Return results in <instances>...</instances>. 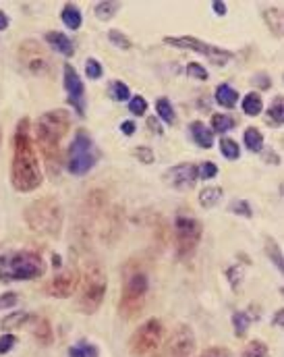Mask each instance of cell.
Listing matches in <instances>:
<instances>
[{"instance_id": "obj_50", "label": "cell", "mask_w": 284, "mask_h": 357, "mask_svg": "<svg viewBox=\"0 0 284 357\" xmlns=\"http://www.w3.org/2000/svg\"><path fill=\"white\" fill-rule=\"evenodd\" d=\"M120 131H123L125 135H133V133L137 131V125H135L133 121H123V123H120Z\"/></svg>"}, {"instance_id": "obj_43", "label": "cell", "mask_w": 284, "mask_h": 357, "mask_svg": "<svg viewBox=\"0 0 284 357\" xmlns=\"http://www.w3.org/2000/svg\"><path fill=\"white\" fill-rule=\"evenodd\" d=\"M216 175H218V167L214 162H201L197 167V177L203 178V181H210V178L216 177Z\"/></svg>"}, {"instance_id": "obj_53", "label": "cell", "mask_w": 284, "mask_h": 357, "mask_svg": "<svg viewBox=\"0 0 284 357\" xmlns=\"http://www.w3.org/2000/svg\"><path fill=\"white\" fill-rule=\"evenodd\" d=\"M272 322H274V324H276L278 328H283V324H284V312H283V310H278V312H276V316H274V320H272Z\"/></svg>"}, {"instance_id": "obj_4", "label": "cell", "mask_w": 284, "mask_h": 357, "mask_svg": "<svg viewBox=\"0 0 284 357\" xmlns=\"http://www.w3.org/2000/svg\"><path fill=\"white\" fill-rule=\"evenodd\" d=\"M23 218L36 235L56 239L63 231L65 210H63V204L58 202V197L42 195V197L33 199L31 204H27V208L23 210Z\"/></svg>"}, {"instance_id": "obj_44", "label": "cell", "mask_w": 284, "mask_h": 357, "mask_svg": "<svg viewBox=\"0 0 284 357\" xmlns=\"http://www.w3.org/2000/svg\"><path fill=\"white\" fill-rule=\"evenodd\" d=\"M187 73H189L193 79H197V82H207V79H210L205 67L199 65V63H189V65H187Z\"/></svg>"}, {"instance_id": "obj_19", "label": "cell", "mask_w": 284, "mask_h": 357, "mask_svg": "<svg viewBox=\"0 0 284 357\" xmlns=\"http://www.w3.org/2000/svg\"><path fill=\"white\" fill-rule=\"evenodd\" d=\"M44 42H46L54 52H58V54H63V56H67V59L75 54V44H73V40H71L69 36H65L63 31H48L46 38H44Z\"/></svg>"}, {"instance_id": "obj_30", "label": "cell", "mask_w": 284, "mask_h": 357, "mask_svg": "<svg viewBox=\"0 0 284 357\" xmlns=\"http://www.w3.org/2000/svg\"><path fill=\"white\" fill-rule=\"evenodd\" d=\"M230 129H235V119L224 114V112H216L212 114V133H220L224 137V133H228Z\"/></svg>"}, {"instance_id": "obj_31", "label": "cell", "mask_w": 284, "mask_h": 357, "mask_svg": "<svg viewBox=\"0 0 284 357\" xmlns=\"http://www.w3.org/2000/svg\"><path fill=\"white\" fill-rule=\"evenodd\" d=\"M156 112H158V119H162L166 125H173L177 121V114H175V106L168 98H158L156 100Z\"/></svg>"}, {"instance_id": "obj_18", "label": "cell", "mask_w": 284, "mask_h": 357, "mask_svg": "<svg viewBox=\"0 0 284 357\" xmlns=\"http://www.w3.org/2000/svg\"><path fill=\"white\" fill-rule=\"evenodd\" d=\"M262 316V310L260 305H249L247 310H241V312H235L230 322H232V331H235V337L237 339H243L247 337V331L251 328V324L255 320H260Z\"/></svg>"}, {"instance_id": "obj_49", "label": "cell", "mask_w": 284, "mask_h": 357, "mask_svg": "<svg viewBox=\"0 0 284 357\" xmlns=\"http://www.w3.org/2000/svg\"><path fill=\"white\" fill-rule=\"evenodd\" d=\"M148 129H150L152 133H156V135H162V133H164V129H162L158 116H150V119H148Z\"/></svg>"}, {"instance_id": "obj_7", "label": "cell", "mask_w": 284, "mask_h": 357, "mask_svg": "<svg viewBox=\"0 0 284 357\" xmlns=\"http://www.w3.org/2000/svg\"><path fill=\"white\" fill-rule=\"evenodd\" d=\"M95 162H97V156H95L92 135L86 129H77L65 156L67 171L75 177H86L94 169Z\"/></svg>"}, {"instance_id": "obj_36", "label": "cell", "mask_w": 284, "mask_h": 357, "mask_svg": "<svg viewBox=\"0 0 284 357\" xmlns=\"http://www.w3.org/2000/svg\"><path fill=\"white\" fill-rule=\"evenodd\" d=\"M220 152H222L224 158L237 160V158L241 156V146H239L235 139H230V137H222V139H220Z\"/></svg>"}, {"instance_id": "obj_16", "label": "cell", "mask_w": 284, "mask_h": 357, "mask_svg": "<svg viewBox=\"0 0 284 357\" xmlns=\"http://www.w3.org/2000/svg\"><path fill=\"white\" fill-rule=\"evenodd\" d=\"M102 225L100 227V239L104 243H114L120 233H123V225H125V218H123V210L120 206H112L104 212V216L100 218Z\"/></svg>"}, {"instance_id": "obj_48", "label": "cell", "mask_w": 284, "mask_h": 357, "mask_svg": "<svg viewBox=\"0 0 284 357\" xmlns=\"http://www.w3.org/2000/svg\"><path fill=\"white\" fill-rule=\"evenodd\" d=\"M251 84L258 86V89H270L272 79H270L268 73H255V77H251Z\"/></svg>"}, {"instance_id": "obj_6", "label": "cell", "mask_w": 284, "mask_h": 357, "mask_svg": "<svg viewBox=\"0 0 284 357\" xmlns=\"http://www.w3.org/2000/svg\"><path fill=\"white\" fill-rule=\"evenodd\" d=\"M108 291V278L104 268L100 266L97 262H90L88 266L84 268L81 276H79V284H77V297H75V307L77 312L92 316L95 314L106 297Z\"/></svg>"}, {"instance_id": "obj_39", "label": "cell", "mask_w": 284, "mask_h": 357, "mask_svg": "<svg viewBox=\"0 0 284 357\" xmlns=\"http://www.w3.org/2000/svg\"><path fill=\"white\" fill-rule=\"evenodd\" d=\"M129 110L135 116H143L148 112V100L143 96H131L129 100Z\"/></svg>"}, {"instance_id": "obj_8", "label": "cell", "mask_w": 284, "mask_h": 357, "mask_svg": "<svg viewBox=\"0 0 284 357\" xmlns=\"http://www.w3.org/2000/svg\"><path fill=\"white\" fill-rule=\"evenodd\" d=\"M164 341V324L160 318H148L129 337V356L152 357Z\"/></svg>"}, {"instance_id": "obj_2", "label": "cell", "mask_w": 284, "mask_h": 357, "mask_svg": "<svg viewBox=\"0 0 284 357\" xmlns=\"http://www.w3.org/2000/svg\"><path fill=\"white\" fill-rule=\"evenodd\" d=\"M71 123H73V119H71L69 110L54 108V110H48V112L40 114L36 125H33V131H31L33 144L40 148L46 171L52 178L61 177V173H63L65 158H63V152H61V142L69 133Z\"/></svg>"}, {"instance_id": "obj_11", "label": "cell", "mask_w": 284, "mask_h": 357, "mask_svg": "<svg viewBox=\"0 0 284 357\" xmlns=\"http://www.w3.org/2000/svg\"><path fill=\"white\" fill-rule=\"evenodd\" d=\"M164 44L175 46V48H181V50L197 52V54L205 56L216 67H224V65H228L235 59V52L224 50V48H218L214 44H207V42H203V40H199L195 36H166L164 38Z\"/></svg>"}, {"instance_id": "obj_22", "label": "cell", "mask_w": 284, "mask_h": 357, "mask_svg": "<svg viewBox=\"0 0 284 357\" xmlns=\"http://www.w3.org/2000/svg\"><path fill=\"white\" fill-rule=\"evenodd\" d=\"M222 195H224V189H222L220 185H207V187H203V189L199 191L197 202L201 204V208L210 210V208H214V206L220 204Z\"/></svg>"}, {"instance_id": "obj_1", "label": "cell", "mask_w": 284, "mask_h": 357, "mask_svg": "<svg viewBox=\"0 0 284 357\" xmlns=\"http://www.w3.org/2000/svg\"><path fill=\"white\" fill-rule=\"evenodd\" d=\"M44 181L40 158L36 152L31 121L27 116L19 119L13 133V160H10V185L19 193L36 191Z\"/></svg>"}, {"instance_id": "obj_20", "label": "cell", "mask_w": 284, "mask_h": 357, "mask_svg": "<svg viewBox=\"0 0 284 357\" xmlns=\"http://www.w3.org/2000/svg\"><path fill=\"white\" fill-rule=\"evenodd\" d=\"M262 17H264L266 25H268V29H270V31L281 40V38H283V29H284L283 6H268V8H264Z\"/></svg>"}, {"instance_id": "obj_52", "label": "cell", "mask_w": 284, "mask_h": 357, "mask_svg": "<svg viewBox=\"0 0 284 357\" xmlns=\"http://www.w3.org/2000/svg\"><path fill=\"white\" fill-rule=\"evenodd\" d=\"M8 23H10V21H8V15L0 8V31H4V29L8 27Z\"/></svg>"}, {"instance_id": "obj_40", "label": "cell", "mask_w": 284, "mask_h": 357, "mask_svg": "<svg viewBox=\"0 0 284 357\" xmlns=\"http://www.w3.org/2000/svg\"><path fill=\"white\" fill-rule=\"evenodd\" d=\"M133 156H135L139 162H143V165H154V162H156V154H154V150L148 148V146H137V148L133 150Z\"/></svg>"}, {"instance_id": "obj_17", "label": "cell", "mask_w": 284, "mask_h": 357, "mask_svg": "<svg viewBox=\"0 0 284 357\" xmlns=\"http://www.w3.org/2000/svg\"><path fill=\"white\" fill-rule=\"evenodd\" d=\"M29 333L33 337V341L42 347H50L54 343V331L52 324L46 316H36L31 314L29 318Z\"/></svg>"}, {"instance_id": "obj_28", "label": "cell", "mask_w": 284, "mask_h": 357, "mask_svg": "<svg viewBox=\"0 0 284 357\" xmlns=\"http://www.w3.org/2000/svg\"><path fill=\"white\" fill-rule=\"evenodd\" d=\"M243 142L249 152H253V154L264 152V133L258 127H247L243 133Z\"/></svg>"}, {"instance_id": "obj_46", "label": "cell", "mask_w": 284, "mask_h": 357, "mask_svg": "<svg viewBox=\"0 0 284 357\" xmlns=\"http://www.w3.org/2000/svg\"><path fill=\"white\" fill-rule=\"evenodd\" d=\"M19 303V295L15 291H4L0 293V312L8 310V307H15Z\"/></svg>"}, {"instance_id": "obj_9", "label": "cell", "mask_w": 284, "mask_h": 357, "mask_svg": "<svg viewBox=\"0 0 284 357\" xmlns=\"http://www.w3.org/2000/svg\"><path fill=\"white\" fill-rule=\"evenodd\" d=\"M203 235V225L191 214H179L175 218V250L181 262H189L195 256Z\"/></svg>"}, {"instance_id": "obj_35", "label": "cell", "mask_w": 284, "mask_h": 357, "mask_svg": "<svg viewBox=\"0 0 284 357\" xmlns=\"http://www.w3.org/2000/svg\"><path fill=\"white\" fill-rule=\"evenodd\" d=\"M69 357H100V354L95 345L88 341H79L77 345L69 347Z\"/></svg>"}, {"instance_id": "obj_24", "label": "cell", "mask_w": 284, "mask_h": 357, "mask_svg": "<svg viewBox=\"0 0 284 357\" xmlns=\"http://www.w3.org/2000/svg\"><path fill=\"white\" fill-rule=\"evenodd\" d=\"M29 318L31 314L29 312H10L8 316H4L0 320V331L4 333H10V331H17V328H23L25 324H29Z\"/></svg>"}, {"instance_id": "obj_26", "label": "cell", "mask_w": 284, "mask_h": 357, "mask_svg": "<svg viewBox=\"0 0 284 357\" xmlns=\"http://www.w3.org/2000/svg\"><path fill=\"white\" fill-rule=\"evenodd\" d=\"M61 19H63V23L69 29H79L84 25V15H81L79 6L77 4H71V2L65 4V8L61 10Z\"/></svg>"}, {"instance_id": "obj_42", "label": "cell", "mask_w": 284, "mask_h": 357, "mask_svg": "<svg viewBox=\"0 0 284 357\" xmlns=\"http://www.w3.org/2000/svg\"><path fill=\"white\" fill-rule=\"evenodd\" d=\"M86 75H88L90 79H94V82H97V79L104 75V69H102L100 61H95V59H88V61H86Z\"/></svg>"}, {"instance_id": "obj_12", "label": "cell", "mask_w": 284, "mask_h": 357, "mask_svg": "<svg viewBox=\"0 0 284 357\" xmlns=\"http://www.w3.org/2000/svg\"><path fill=\"white\" fill-rule=\"evenodd\" d=\"M197 349V339L189 324H179L160 345L152 357H193Z\"/></svg>"}, {"instance_id": "obj_14", "label": "cell", "mask_w": 284, "mask_h": 357, "mask_svg": "<svg viewBox=\"0 0 284 357\" xmlns=\"http://www.w3.org/2000/svg\"><path fill=\"white\" fill-rule=\"evenodd\" d=\"M63 86L67 91V102L77 110L79 116H86V86L77 69L69 63L63 67Z\"/></svg>"}, {"instance_id": "obj_21", "label": "cell", "mask_w": 284, "mask_h": 357, "mask_svg": "<svg viewBox=\"0 0 284 357\" xmlns=\"http://www.w3.org/2000/svg\"><path fill=\"white\" fill-rule=\"evenodd\" d=\"M189 133L193 137V142L203 148V150H210L214 146V133L212 129H207V125H203L201 121H191L189 125Z\"/></svg>"}, {"instance_id": "obj_33", "label": "cell", "mask_w": 284, "mask_h": 357, "mask_svg": "<svg viewBox=\"0 0 284 357\" xmlns=\"http://www.w3.org/2000/svg\"><path fill=\"white\" fill-rule=\"evenodd\" d=\"M266 254H268L270 262L276 266V270H278V272H283L284 270L283 250H281V243H278L276 239H272V237H268V239H266Z\"/></svg>"}, {"instance_id": "obj_13", "label": "cell", "mask_w": 284, "mask_h": 357, "mask_svg": "<svg viewBox=\"0 0 284 357\" xmlns=\"http://www.w3.org/2000/svg\"><path fill=\"white\" fill-rule=\"evenodd\" d=\"M79 276H81V270L77 268L75 262L67 264L65 268H61L46 284H44V293L52 299H67L71 297L75 291H77V284H79Z\"/></svg>"}, {"instance_id": "obj_29", "label": "cell", "mask_w": 284, "mask_h": 357, "mask_svg": "<svg viewBox=\"0 0 284 357\" xmlns=\"http://www.w3.org/2000/svg\"><path fill=\"white\" fill-rule=\"evenodd\" d=\"M120 6H123L120 2H114V0H102V2H97V4L94 6V13L100 21L108 23V21H112V19L116 17V13L120 10Z\"/></svg>"}, {"instance_id": "obj_45", "label": "cell", "mask_w": 284, "mask_h": 357, "mask_svg": "<svg viewBox=\"0 0 284 357\" xmlns=\"http://www.w3.org/2000/svg\"><path fill=\"white\" fill-rule=\"evenodd\" d=\"M15 345H17V337H15L13 333H4V335L0 337V356L10 354V351L15 349Z\"/></svg>"}, {"instance_id": "obj_25", "label": "cell", "mask_w": 284, "mask_h": 357, "mask_svg": "<svg viewBox=\"0 0 284 357\" xmlns=\"http://www.w3.org/2000/svg\"><path fill=\"white\" fill-rule=\"evenodd\" d=\"M266 123L270 125V127H274V129H281L284 123V100L283 96L278 93L274 100H272V104H270V108L266 110Z\"/></svg>"}, {"instance_id": "obj_51", "label": "cell", "mask_w": 284, "mask_h": 357, "mask_svg": "<svg viewBox=\"0 0 284 357\" xmlns=\"http://www.w3.org/2000/svg\"><path fill=\"white\" fill-rule=\"evenodd\" d=\"M212 8H214V13H216L218 17H224V15H226V4L220 2V0H214V2H212Z\"/></svg>"}, {"instance_id": "obj_27", "label": "cell", "mask_w": 284, "mask_h": 357, "mask_svg": "<svg viewBox=\"0 0 284 357\" xmlns=\"http://www.w3.org/2000/svg\"><path fill=\"white\" fill-rule=\"evenodd\" d=\"M241 108H243V112H245L247 116H258V114H262V112H264V98H262V93L249 91V93L243 98Z\"/></svg>"}, {"instance_id": "obj_37", "label": "cell", "mask_w": 284, "mask_h": 357, "mask_svg": "<svg viewBox=\"0 0 284 357\" xmlns=\"http://www.w3.org/2000/svg\"><path fill=\"white\" fill-rule=\"evenodd\" d=\"M228 212L237 214V216H243V218H251L253 216V208L247 199H232L228 204Z\"/></svg>"}, {"instance_id": "obj_41", "label": "cell", "mask_w": 284, "mask_h": 357, "mask_svg": "<svg viewBox=\"0 0 284 357\" xmlns=\"http://www.w3.org/2000/svg\"><path fill=\"white\" fill-rule=\"evenodd\" d=\"M224 276H226V280L230 282V287L237 291L239 287H241V282H243V268L241 266H230L226 272H224Z\"/></svg>"}, {"instance_id": "obj_15", "label": "cell", "mask_w": 284, "mask_h": 357, "mask_svg": "<svg viewBox=\"0 0 284 357\" xmlns=\"http://www.w3.org/2000/svg\"><path fill=\"white\" fill-rule=\"evenodd\" d=\"M199 181L197 177V165L191 162H181L164 171V183L175 189V191H189Z\"/></svg>"}, {"instance_id": "obj_23", "label": "cell", "mask_w": 284, "mask_h": 357, "mask_svg": "<svg viewBox=\"0 0 284 357\" xmlns=\"http://www.w3.org/2000/svg\"><path fill=\"white\" fill-rule=\"evenodd\" d=\"M214 100L222 108H235L237 102H239V91L232 86H228V84H220L214 91Z\"/></svg>"}, {"instance_id": "obj_5", "label": "cell", "mask_w": 284, "mask_h": 357, "mask_svg": "<svg viewBox=\"0 0 284 357\" xmlns=\"http://www.w3.org/2000/svg\"><path fill=\"white\" fill-rule=\"evenodd\" d=\"M46 274V260L33 250H10L0 256V282L36 280Z\"/></svg>"}, {"instance_id": "obj_38", "label": "cell", "mask_w": 284, "mask_h": 357, "mask_svg": "<svg viewBox=\"0 0 284 357\" xmlns=\"http://www.w3.org/2000/svg\"><path fill=\"white\" fill-rule=\"evenodd\" d=\"M108 42H112V44H114L116 48H120V50H131V48H133L131 38L125 36V33L118 31V29H110V31H108Z\"/></svg>"}, {"instance_id": "obj_47", "label": "cell", "mask_w": 284, "mask_h": 357, "mask_svg": "<svg viewBox=\"0 0 284 357\" xmlns=\"http://www.w3.org/2000/svg\"><path fill=\"white\" fill-rule=\"evenodd\" d=\"M197 357H232V351L228 347H222V345H214V347H207L203 349Z\"/></svg>"}, {"instance_id": "obj_10", "label": "cell", "mask_w": 284, "mask_h": 357, "mask_svg": "<svg viewBox=\"0 0 284 357\" xmlns=\"http://www.w3.org/2000/svg\"><path fill=\"white\" fill-rule=\"evenodd\" d=\"M17 63L23 73L31 77H48L52 73V59L38 40H23L17 48Z\"/></svg>"}, {"instance_id": "obj_32", "label": "cell", "mask_w": 284, "mask_h": 357, "mask_svg": "<svg viewBox=\"0 0 284 357\" xmlns=\"http://www.w3.org/2000/svg\"><path fill=\"white\" fill-rule=\"evenodd\" d=\"M108 98L110 100H114V102H125V100H131V89L129 86L125 84V82H118V79H114V82H110L108 84Z\"/></svg>"}, {"instance_id": "obj_54", "label": "cell", "mask_w": 284, "mask_h": 357, "mask_svg": "<svg viewBox=\"0 0 284 357\" xmlns=\"http://www.w3.org/2000/svg\"><path fill=\"white\" fill-rule=\"evenodd\" d=\"M0 148H2V127H0Z\"/></svg>"}, {"instance_id": "obj_34", "label": "cell", "mask_w": 284, "mask_h": 357, "mask_svg": "<svg viewBox=\"0 0 284 357\" xmlns=\"http://www.w3.org/2000/svg\"><path fill=\"white\" fill-rule=\"evenodd\" d=\"M241 357H270V349H268V345H266L264 341L253 339V341H249V343L245 345Z\"/></svg>"}, {"instance_id": "obj_3", "label": "cell", "mask_w": 284, "mask_h": 357, "mask_svg": "<svg viewBox=\"0 0 284 357\" xmlns=\"http://www.w3.org/2000/svg\"><path fill=\"white\" fill-rule=\"evenodd\" d=\"M152 289V270L145 258H131L123 268L120 295H118V316L133 322L145 310Z\"/></svg>"}]
</instances>
